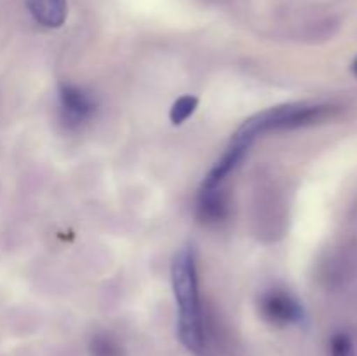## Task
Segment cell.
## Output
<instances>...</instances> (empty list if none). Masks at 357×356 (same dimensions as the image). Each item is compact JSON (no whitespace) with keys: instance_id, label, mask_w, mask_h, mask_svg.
Returning <instances> with one entry per match:
<instances>
[{"instance_id":"7a4b0ae2","label":"cell","mask_w":357,"mask_h":356,"mask_svg":"<svg viewBox=\"0 0 357 356\" xmlns=\"http://www.w3.org/2000/svg\"><path fill=\"white\" fill-rule=\"evenodd\" d=\"M340 112L337 105L331 103H291L282 105V107L268 108L248 119L234 138L244 140L248 143H253L255 138L260 135L274 131H288V129L309 128V126L321 124Z\"/></svg>"},{"instance_id":"5b68a950","label":"cell","mask_w":357,"mask_h":356,"mask_svg":"<svg viewBox=\"0 0 357 356\" xmlns=\"http://www.w3.org/2000/svg\"><path fill=\"white\" fill-rule=\"evenodd\" d=\"M197 213L202 222L218 223L229 213V201L223 187H201L197 199Z\"/></svg>"},{"instance_id":"277c9868","label":"cell","mask_w":357,"mask_h":356,"mask_svg":"<svg viewBox=\"0 0 357 356\" xmlns=\"http://www.w3.org/2000/svg\"><path fill=\"white\" fill-rule=\"evenodd\" d=\"M59 108L65 124L77 128L89 121L96 112V100L86 89L73 84L59 86Z\"/></svg>"},{"instance_id":"9c48e42d","label":"cell","mask_w":357,"mask_h":356,"mask_svg":"<svg viewBox=\"0 0 357 356\" xmlns=\"http://www.w3.org/2000/svg\"><path fill=\"white\" fill-rule=\"evenodd\" d=\"M331 356H356L352 339L347 334H335L331 339Z\"/></svg>"},{"instance_id":"52a82bcc","label":"cell","mask_w":357,"mask_h":356,"mask_svg":"<svg viewBox=\"0 0 357 356\" xmlns=\"http://www.w3.org/2000/svg\"><path fill=\"white\" fill-rule=\"evenodd\" d=\"M197 105H199V100L195 96H192V94H185V96L178 98V100L173 103V107H171V112H169L171 122H173L174 126H181L192 114H194Z\"/></svg>"},{"instance_id":"6da1fadb","label":"cell","mask_w":357,"mask_h":356,"mask_svg":"<svg viewBox=\"0 0 357 356\" xmlns=\"http://www.w3.org/2000/svg\"><path fill=\"white\" fill-rule=\"evenodd\" d=\"M174 299L178 304V335L190 353H202L204 349V325H202L201 299H199V278L195 253L185 246L174 255L171 265Z\"/></svg>"},{"instance_id":"8992f818","label":"cell","mask_w":357,"mask_h":356,"mask_svg":"<svg viewBox=\"0 0 357 356\" xmlns=\"http://www.w3.org/2000/svg\"><path fill=\"white\" fill-rule=\"evenodd\" d=\"M28 10L42 27L59 28L68 14V3L66 0H28Z\"/></svg>"},{"instance_id":"3957f363","label":"cell","mask_w":357,"mask_h":356,"mask_svg":"<svg viewBox=\"0 0 357 356\" xmlns=\"http://www.w3.org/2000/svg\"><path fill=\"white\" fill-rule=\"evenodd\" d=\"M260 313L265 321L274 327H289L302 323L305 318L302 304L289 292L281 288L268 290L260 299Z\"/></svg>"},{"instance_id":"30bf717a","label":"cell","mask_w":357,"mask_h":356,"mask_svg":"<svg viewBox=\"0 0 357 356\" xmlns=\"http://www.w3.org/2000/svg\"><path fill=\"white\" fill-rule=\"evenodd\" d=\"M351 68H352V73H354V75L357 77V56H356L354 61H352V66H351Z\"/></svg>"},{"instance_id":"ba28073f","label":"cell","mask_w":357,"mask_h":356,"mask_svg":"<svg viewBox=\"0 0 357 356\" xmlns=\"http://www.w3.org/2000/svg\"><path fill=\"white\" fill-rule=\"evenodd\" d=\"M91 355L93 356H122L121 344H119L115 339H112L110 335H96L91 341Z\"/></svg>"}]
</instances>
